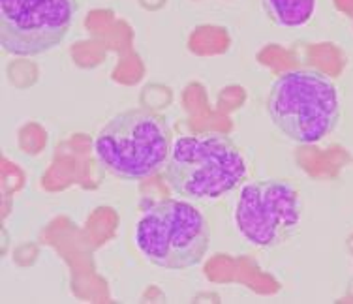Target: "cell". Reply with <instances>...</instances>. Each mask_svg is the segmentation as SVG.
Listing matches in <instances>:
<instances>
[{
	"label": "cell",
	"mask_w": 353,
	"mask_h": 304,
	"mask_svg": "<svg viewBox=\"0 0 353 304\" xmlns=\"http://www.w3.org/2000/svg\"><path fill=\"white\" fill-rule=\"evenodd\" d=\"M245 179V156L230 137L220 134L179 137L165 162L170 188L194 201L218 199Z\"/></svg>",
	"instance_id": "cell-1"
},
{
	"label": "cell",
	"mask_w": 353,
	"mask_h": 304,
	"mask_svg": "<svg viewBox=\"0 0 353 304\" xmlns=\"http://www.w3.org/2000/svg\"><path fill=\"white\" fill-rule=\"evenodd\" d=\"M267 111L272 124L288 139L314 145L339 124V90L321 72L292 70L272 83Z\"/></svg>",
	"instance_id": "cell-2"
},
{
	"label": "cell",
	"mask_w": 353,
	"mask_h": 304,
	"mask_svg": "<svg viewBox=\"0 0 353 304\" xmlns=\"http://www.w3.org/2000/svg\"><path fill=\"white\" fill-rule=\"evenodd\" d=\"M171 152L170 128L162 116L147 109L115 115L94 139L98 163L123 181L149 179L165 165Z\"/></svg>",
	"instance_id": "cell-3"
},
{
	"label": "cell",
	"mask_w": 353,
	"mask_h": 304,
	"mask_svg": "<svg viewBox=\"0 0 353 304\" xmlns=\"http://www.w3.org/2000/svg\"><path fill=\"white\" fill-rule=\"evenodd\" d=\"M136 244L147 261L165 270H184L203 261L211 230L192 203L162 199L149 205L136 225Z\"/></svg>",
	"instance_id": "cell-4"
},
{
	"label": "cell",
	"mask_w": 353,
	"mask_h": 304,
	"mask_svg": "<svg viewBox=\"0 0 353 304\" xmlns=\"http://www.w3.org/2000/svg\"><path fill=\"white\" fill-rule=\"evenodd\" d=\"M301 218L303 201L299 190L288 181H256L241 190L235 225L252 246L276 248L284 244L297 233Z\"/></svg>",
	"instance_id": "cell-5"
},
{
	"label": "cell",
	"mask_w": 353,
	"mask_h": 304,
	"mask_svg": "<svg viewBox=\"0 0 353 304\" xmlns=\"http://www.w3.org/2000/svg\"><path fill=\"white\" fill-rule=\"evenodd\" d=\"M77 14L75 0H0V43L15 57H38L61 45Z\"/></svg>",
	"instance_id": "cell-6"
},
{
	"label": "cell",
	"mask_w": 353,
	"mask_h": 304,
	"mask_svg": "<svg viewBox=\"0 0 353 304\" xmlns=\"http://www.w3.org/2000/svg\"><path fill=\"white\" fill-rule=\"evenodd\" d=\"M265 14L279 27H303L316 14V0H261Z\"/></svg>",
	"instance_id": "cell-7"
}]
</instances>
